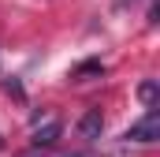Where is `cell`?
<instances>
[{
    "instance_id": "obj_1",
    "label": "cell",
    "mask_w": 160,
    "mask_h": 157,
    "mask_svg": "<svg viewBox=\"0 0 160 157\" xmlns=\"http://www.w3.org/2000/svg\"><path fill=\"white\" fill-rule=\"evenodd\" d=\"M123 138H127V142H157V138H160V120H157V112H149L145 120L130 123V127L123 131Z\"/></svg>"
},
{
    "instance_id": "obj_2",
    "label": "cell",
    "mask_w": 160,
    "mask_h": 157,
    "mask_svg": "<svg viewBox=\"0 0 160 157\" xmlns=\"http://www.w3.org/2000/svg\"><path fill=\"white\" fill-rule=\"evenodd\" d=\"M101 127H104V120H101V109H89V112L78 120V131L86 135V138H97V135H101Z\"/></svg>"
},
{
    "instance_id": "obj_3",
    "label": "cell",
    "mask_w": 160,
    "mask_h": 157,
    "mask_svg": "<svg viewBox=\"0 0 160 157\" xmlns=\"http://www.w3.org/2000/svg\"><path fill=\"white\" fill-rule=\"evenodd\" d=\"M60 131H63V127H60L56 120L45 123V127H38V131H34V146H52V142L60 138Z\"/></svg>"
},
{
    "instance_id": "obj_4",
    "label": "cell",
    "mask_w": 160,
    "mask_h": 157,
    "mask_svg": "<svg viewBox=\"0 0 160 157\" xmlns=\"http://www.w3.org/2000/svg\"><path fill=\"white\" fill-rule=\"evenodd\" d=\"M138 94H142V101H153V97H157V82H142Z\"/></svg>"
}]
</instances>
